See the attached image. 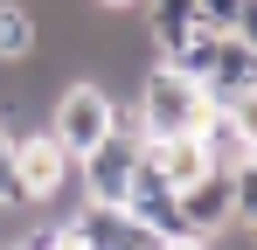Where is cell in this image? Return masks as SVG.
<instances>
[{
    "label": "cell",
    "mask_w": 257,
    "mask_h": 250,
    "mask_svg": "<svg viewBox=\"0 0 257 250\" xmlns=\"http://www.w3.org/2000/svg\"><path fill=\"white\" fill-rule=\"evenodd\" d=\"M111 118H118V97L104 90V83L90 77H70L56 97H49V139L77 160V153H90L104 132H111Z\"/></svg>",
    "instance_id": "obj_1"
},
{
    "label": "cell",
    "mask_w": 257,
    "mask_h": 250,
    "mask_svg": "<svg viewBox=\"0 0 257 250\" xmlns=\"http://www.w3.org/2000/svg\"><path fill=\"white\" fill-rule=\"evenodd\" d=\"M14 181H21V195L42 208L56 202L70 181H77V160L49 139V125H28V132H14Z\"/></svg>",
    "instance_id": "obj_2"
},
{
    "label": "cell",
    "mask_w": 257,
    "mask_h": 250,
    "mask_svg": "<svg viewBox=\"0 0 257 250\" xmlns=\"http://www.w3.org/2000/svg\"><path fill=\"white\" fill-rule=\"evenodd\" d=\"M250 97H257V42L250 35H222L215 42V63L202 70V104L250 111Z\"/></svg>",
    "instance_id": "obj_3"
},
{
    "label": "cell",
    "mask_w": 257,
    "mask_h": 250,
    "mask_svg": "<svg viewBox=\"0 0 257 250\" xmlns=\"http://www.w3.org/2000/svg\"><path fill=\"white\" fill-rule=\"evenodd\" d=\"M174 202H181V229L202 236V243L222 236L229 222H243V215H236V181H229L222 167H202L188 188H174Z\"/></svg>",
    "instance_id": "obj_4"
},
{
    "label": "cell",
    "mask_w": 257,
    "mask_h": 250,
    "mask_svg": "<svg viewBox=\"0 0 257 250\" xmlns=\"http://www.w3.org/2000/svg\"><path fill=\"white\" fill-rule=\"evenodd\" d=\"M195 139H202V160L222 167V174H236V167H257V132H250V111H202L195 125Z\"/></svg>",
    "instance_id": "obj_5"
},
{
    "label": "cell",
    "mask_w": 257,
    "mask_h": 250,
    "mask_svg": "<svg viewBox=\"0 0 257 250\" xmlns=\"http://www.w3.org/2000/svg\"><path fill=\"white\" fill-rule=\"evenodd\" d=\"M118 208H125L139 229H153V236H188L181 229V202H174V188L146 167V153H139V167H132V188L118 195Z\"/></svg>",
    "instance_id": "obj_6"
},
{
    "label": "cell",
    "mask_w": 257,
    "mask_h": 250,
    "mask_svg": "<svg viewBox=\"0 0 257 250\" xmlns=\"http://www.w3.org/2000/svg\"><path fill=\"white\" fill-rule=\"evenodd\" d=\"M146 167H153L167 188H188L209 160H202V139H195V132H174V139H146Z\"/></svg>",
    "instance_id": "obj_7"
},
{
    "label": "cell",
    "mask_w": 257,
    "mask_h": 250,
    "mask_svg": "<svg viewBox=\"0 0 257 250\" xmlns=\"http://www.w3.org/2000/svg\"><path fill=\"white\" fill-rule=\"evenodd\" d=\"M42 35V21H35V7L28 0H0V63H21L28 49Z\"/></svg>",
    "instance_id": "obj_8"
},
{
    "label": "cell",
    "mask_w": 257,
    "mask_h": 250,
    "mask_svg": "<svg viewBox=\"0 0 257 250\" xmlns=\"http://www.w3.org/2000/svg\"><path fill=\"white\" fill-rule=\"evenodd\" d=\"M195 14L209 28H222V35H250L257 28V0H195Z\"/></svg>",
    "instance_id": "obj_9"
},
{
    "label": "cell",
    "mask_w": 257,
    "mask_h": 250,
    "mask_svg": "<svg viewBox=\"0 0 257 250\" xmlns=\"http://www.w3.org/2000/svg\"><path fill=\"white\" fill-rule=\"evenodd\" d=\"M160 243H167V236H153V229H139V222H132V236H125L118 250H160Z\"/></svg>",
    "instance_id": "obj_10"
},
{
    "label": "cell",
    "mask_w": 257,
    "mask_h": 250,
    "mask_svg": "<svg viewBox=\"0 0 257 250\" xmlns=\"http://www.w3.org/2000/svg\"><path fill=\"white\" fill-rule=\"evenodd\" d=\"M90 7H139V0H90Z\"/></svg>",
    "instance_id": "obj_11"
}]
</instances>
